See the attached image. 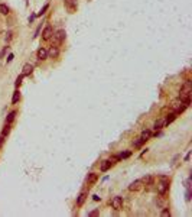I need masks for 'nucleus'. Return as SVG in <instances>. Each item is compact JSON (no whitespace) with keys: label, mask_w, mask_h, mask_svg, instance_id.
<instances>
[{"label":"nucleus","mask_w":192,"mask_h":217,"mask_svg":"<svg viewBox=\"0 0 192 217\" xmlns=\"http://www.w3.org/2000/svg\"><path fill=\"white\" fill-rule=\"evenodd\" d=\"M152 181H153V178H152L150 175H147V177H145V178L142 180V183H145V184H147V185L152 184Z\"/></svg>","instance_id":"obj_20"},{"label":"nucleus","mask_w":192,"mask_h":217,"mask_svg":"<svg viewBox=\"0 0 192 217\" xmlns=\"http://www.w3.org/2000/svg\"><path fill=\"white\" fill-rule=\"evenodd\" d=\"M9 132H10V126H9V125H6V126H4V129H3V132H1V136L9 135Z\"/></svg>","instance_id":"obj_22"},{"label":"nucleus","mask_w":192,"mask_h":217,"mask_svg":"<svg viewBox=\"0 0 192 217\" xmlns=\"http://www.w3.org/2000/svg\"><path fill=\"white\" fill-rule=\"evenodd\" d=\"M191 200V190L188 188V191H186V201H189Z\"/></svg>","instance_id":"obj_29"},{"label":"nucleus","mask_w":192,"mask_h":217,"mask_svg":"<svg viewBox=\"0 0 192 217\" xmlns=\"http://www.w3.org/2000/svg\"><path fill=\"white\" fill-rule=\"evenodd\" d=\"M22 80H23V76H19V77H17V80H16V83H15V86L19 87L20 84H22Z\"/></svg>","instance_id":"obj_26"},{"label":"nucleus","mask_w":192,"mask_h":217,"mask_svg":"<svg viewBox=\"0 0 192 217\" xmlns=\"http://www.w3.org/2000/svg\"><path fill=\"white\" fill-rule=\"evenodd\" d=\"M97 180H98V175H97L95 172L88 174V177H87V183H88V184H94Z\"/></svg>","instance_id":"obj_11"},{"label":"nucleus","mask_w":192,"mask_h":217,"mask_svg":"<svg viewBox=\"0 0 192 217\" xmlns=\"http://www.w3.org/2000/svg\"><path fill=\"white\" fill-rule=\"evenodd\" d=\"M166 123H165V119H159L155 122V130H159V129H162L163 126H165Z\"/></svg>","instance_id":"obj_16"},{"label":"nucleus","mask_w":192,"mask_h":217,"mask_svg":"<svg viewBox=\"0 0 192 217\" xmlns=\"http://www.w3.org/2000/svg\"><path fill=\"white\" fill-rule=\"evenodd\" d=\"M142 143H143V142H142V139H140V138H139V139H136V141L133 142L135 148H139V146H142Z\"/></svg>","instance_id":"obj_24"},{"label":"nucleus","mask_w":192,"mask_h":217,"mask_svg":"<svg viewBox=\"0 0 192 217\" xmlns=\"http://www.w3.org/2000/svg\"><path fill=\"white\" fill-rule=\"evenodd\" d=\"M85 198H87V193L82 191V193L78 195V198H77V206H82L84 201H85Z\"/></svg>","instance_id":"obj_13"},{"label":"nucleus","mask_w":192,"mask_h":217,"mask_svg":"<svg viewBox=\"0 0 192 217\" xmlns=\"http://www.w3.org/2000/svg\"><path fill=\"white\" fill-rule=\"evenodd\" d=\"M97 214H98V211H97V210H94V211H91V213H90V216H92V217L97 216Z\"/></svg>","instance_id":"obj_30"},{"label":"nucleus","mask_w":192,"mask_h":217,"mask_svg":"<svg viewBox=\"0 0 192 217\" xmlns=\"http://www.w3.org/2000/svg\"><path fill=\"white\" fill-rule=\"evenodd\" d=\"M162 216H163V217H169L170 216V211L168 210V208H163V210H162Z\"/></svg>","instance_id":"obj_25"},{"label":"nucleus","mask_w":192,"mask_h":217,"mask_svg":"<svg viewBox=\"0 0 192 217\" xmlns=\"http://www.w3.org/2000/svg\"><path fill=\"white\" fill-rule=\"evenodd\" d=\"M92 197H94V201H98V200H100V197H98V195H92Z\"/></svg>","instance_id":"obj_34"},{"label":"nucleus","mask_w":192,"mask_h":217,"mask_svg":"<svg viewBox=\"0 0 192 217\" xmlns=\"http://www.w3.org/2000/svg\"><path fill=\"white\" fill-rule=\"evenodd\" d=\"M39 31H41V26H38V29H36V32H35L33 36H38V35H39Z\"/></svg>","instance_id":"obj_31"},{"label":"nucleus","mask_w":192,"mask_h":217,"mask_svg":"<svg viewBox=\"0 0 192 217\" xmlns=\"http://www.w3.org/2000/svg\"><path fill=\"white\" fill-rule=\"evenodd\" d=\"M191 93H192V83L188 80L181 88V93H179V100L181 101H186V100H191Z\"/></svg>","instance_id":"obj_1"},{"label":"nucleus","mask_w":192,"mask_h":217,"mask_svg":"<svg viewBox=\"0 0 192 217\" xmlns=\"http://www.w3.org/2000/svg\"><path fill=\"white\" fill-rule=\"evenodd\" d=\"M15 116H16V111L13 110V111H10V113L7 114V117H6V125H10L12 122L15 120Z\"/></svg>","instance_id":"obj_17"},{"label":"nucleus","mask_w":192,"mask_h":217,"mask_svg":"<svg viewBox=\"0 0 192 217\" xmlns=\"http://www.w3.org/2000/svg\"><path fill=\"white\" fill-rule=\"evenodd\" d=\"M52 36H54V29H52L51 25H48L45 29H44V32H42V39H44V41H48V39H51Z\"/></svg>","instance_id":"obj_4"},{"label":"nucleus","mask_w":192,"mask_h":217,"mask_svg":"<svg viewBox=\"0 0 192 217\" xmlns=\"http://www.w3.org/2000/svg\"><path fill=\"white\" fill-rule=\"evenodd\" d=\"M111 161L110 159H107V161H103V163H101V166H100V169H101L103 172H105V171H108L110 168H111Z\"/></svg>","instance_id":"obj_10"},{"label":"nucleus","mask_w":192,"mask_h":217,"mask_svg":"<svg viewBox=\"0 0 192 217\" xmlns=\"http://www.w3.org/2000/svg\"><path fill=\"white\" fill-rule=\"evenodd\" d=\"M65 7H68L69 10H74L77 7V0H65Z\"/></svg>","instance_id":"obj_12"},{"label":"nucleus","mask_w":192,"mask_h":217,"mask_svg":"<svg viewBox=\"0 0 192 217\" xmlns=\"http://www.w3.org/2000/svg\"><path fill=\"white\" fill-rule=\"evenodd\" d=\"M176 116H178V114H176V113H175V111H172V113H170V114H168V117H166V119H165V123H166V125H169V123H172V122H173V120L176 119Z\"/></svg>","instance_id":"obj_15"},{"label":"nucleus","mask_w":192,"mask_h":217,"mask_svg":"<svg viewBox=\"0 0 192 217\" xmlns=\"http://www.w3.org/2000/svg\"><path fill=\"white\" fill-rule=\"evenodd\" d=\"M12 35H13L12 32H7V33H6V38H4V39H6V42H9V41L12 39Z\"/></svg>","instance_id":"obj_27"},{"label":"nucleus","mask_w":192,"mask_h":217,"mask_svg":"<svg viewBox=\"0 0 192 217\" xmlns=\"http://www.w3.org/2000/svg\"><path fill=\"white\" fill-rule=\"evenodd\" d=\"M33 73V65L32 64H25L22 68V76L26 77V76H31Z\"/></svg>","instance_id":"obj_7"},{"label":"nucleus","mask_w":192,"mask_h":217,"mask_svg":"<svg viewBox=\"0 0 192 217\" xmlns=\"http://www.w3.org/2000/svg\"><path fill=\"white\" fill-rule=\"evenodd\" d=\"M58 55H59V49H58V46H51L49 49H48V58H57Z\"/></svg>","instance_id":"obj_8"},{"label":"nucleus","mask_w":192,"mask_h":217,"mask_svg":"<svg viewBox=\"0 0 192 217\" xmlns=\"http://www.w3.org/2000/svg\"><path fill=\"white\" fill-rule=\"evenodd\" d=\"M143 183H142V180H136L133 181L132 184L129 185V191H139V190H142V187H143Z\"/></svg>","instance_id":"obj_5"},{"label":"nucleus","mask_w":192,"mask_h":217,"mask_svg":"<svg viewBox=\"0 0 192 217\" xmlns=\"http://www.w3.org/2000/svg\"><path fill=\"white\" fill-rule=\"evenodd\" d=\"M6 51H7V46H4V48L1 49V52H0V58H3V56H4V54H6Z\"/></svg>","instance_id":"obj_28"},{"label":"nucleus","mask_w":192,"mask_h":217,"mask_svg":"<svg viewBox=\"0 0 192 217\" xmlns=\"http://www.w3.org/2000/svg\"><path fill=\"white\" fill-rule=\"evenodd\" d=\"M0 13H1V15H7V13H9V7H7V4L0 3Z\"/></svg>","instance_id":"obj_19"},{"label":"nucleus","mask_w":192,"mask_h":217,"mask_svg":"<svg viewBox=\"0 0 192 217\" xmlns=\"http://www.w3.org/2000/svg\"><path fill=\"white\" fill-rule=\"evenodd\" d=\"M19 100H20V93H19V91H15V93H13V97H12V103L16 104Z\"/></svg>","instance_id":"obj_18"},{"label":"nucleus","mask_w":192,"mask_h":217,"mask_svg":"<svg viewBox=\"0 0 192 217\" xmlns=\"http://www.w3.org/2000/svg\"><path fill=\"white\" fill-rule=\"evenodd\" d=\"M65 36H67V33L64 29H61V31H58L55 35H54V38H55V42L57 43H61L64 39H65Z\"/></svg>","instance_id":"obj_6"},{"label":"nucleus","mask_w":192,"mask_h":217,"mask_svg":"<svg viewBox=\"0 0 192 217\" xmlns=\"http://www.w3.org/2000/svg\"><path fill=\"white\" fill-rule=\"evenodd\" d=\"M36 56H38V59L45 61L46 58H48V51H46L45 48H39V49H38V52H36Z\"/></svg>","instance_id":"obj_9"},{"label":"nucleus","mask_w":192,"mask_h":217,"mask_svg":"<svg viewBox=\"0 0 192 217\" xmlns=\"http://www.w3.org/2000/svg\"><path fill=\"white\" fill-rule=\"evenodd\" d=\"M150 136H152L150 130H143V132H142V135H140V139H142V142H146V141L150 139Z\"/></svg>","instance_id":"obj_14"},{"label":"nucleus","mask_w":192,"mask_h":217,"mask_svg":"<svg viewBox=\"0 0 192 217\" xmlns=\"http://www.w3.org/2000/svg\"><path fill=\"white\" fill-rule=\"evenodd\" d=\"M3 142H4V136H1V138H0V146L3 145Z\"/></svg>","instance_id":"obj_33"},{"label":"nucleus","mask_w":192,"mask_h":217,"mask_svg":"<svg viewBox=\"0 0 192 217\" xmlns=\"http://www.w3.org/2000/svg\"><path fill=\"white\" fill-rule=\"evenodd\" d=\"M12 59H13V54H10V55H9V58H7V62H10Z\"/></svg>","instance_id":"obj_32"},{"label":"nucleus","mask_w":192,"mask_h":217,"mask_svg":"<svg viewBox=\"0 0 192 217\" xmlns=\"http://www.w3.org/2000/svg\"><path fill=\"white\" fill-rule=\"evenodd\" d=\"M48 7H49V4H45V6H44V7L41 9V12L38 13V16H42V15H44V13H45L46 10H48Z\"/></svg>","instance_id":"obj_23"},{"label":"nucleus","mask_w":192,"mask_h":217,"mask_svg":"<svg viewBox=\"0 0 192 217\" xmlns=\"http://www.w3.org/2000/svg\"><path fill=\"white\" fill-rule=\"evenodd\" d=\"M169 190V180L166 177H162V181L158 184V193L159 194H166V191Z\"/></svg>","instance_id":"obj_2"},{"label":"nucleus","mask_w":192,"mask_h":217,"mask_svg":"<svg viewBox=\"0 0 192 217\" xmlns=\"http://www.w3.org/2000/svg\"><path fill=\"white\" fill-rule=\"evenodd\" d=\"M130 155H132V152L127 151V152H123V153H120V155H119V158H120V159H126V158H129Z\"/></svg>","instance_id":"obj_21"},{"label":"nucleus","mask_w":192,"mask_h":217,"mask_svg":"<svg viewBox=\"0 0 192 217\" xmlns=\"http://www.w3.org/2000/svg\"><path fill=\"white\" fill-rule=\"evenodd\" d=\"M111 207H113L114 210H120L121 207H123V198L121 197H113L111 198Z\"/></svg>","instance_id":"obj_3"}]
</instances>
